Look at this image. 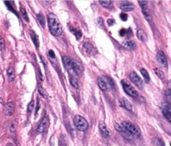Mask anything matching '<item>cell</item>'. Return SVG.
Returning <instances> with one entry per match:
<instances>
[{
  "mask_svg": "<svg viewBox=\"0 0 171 146\" xmlns=\"http://www.w3.org/2000/svg\"><path fill=\"white\" fill-rule=\"evenodd\" d=\"M48 29L52 34L54 36H60L63 33V28L59 21V18L54 13H49L48 15Z\"/></svg>",
  "mask_w": 171,
  "mask_h": 146,
  "instance_id": "cell-1",
  "label": "cell"
},
{
  "mask_svg": "<svg viewBox=\"0 0 171 146\" xmlns=\"http://www.w3.org/2000/svg\"><path fill=\"white\" fill-rule=\"evenodd\" d=\"M122 126L124 127V129L128 132L133 138H138L140 136V130L137 127L136 125L132 124L131 122L128 121H124L122 123Z\"/></svg>",
  "mask_w": 171,
  "mask_h": 146,
  "instance_id": "cell-2",
  "label": "cell"
},
{
  "mask_svg": "<svg viewBox=\"0 0 171 146\" xmlns=\"http://www.w3.org/2000/svg\"><path fill=\"white\" fill-rule=\"evenodd\" d=\"M74 125L76 126L78 130L79 131H85L89 127V124L86 120L80 115H76L74 117Z\"/></svg>",
  "mask_w": 171,
  "mask_h": 146,
  "instance_id": "cell-3",
  "label": "cell"
},
{
  "mask_svg": "<svg viewBox=\"0 0 171 146\" xmlns=\"http://www.w3.org/2000/svg\"><path fill=\"white\" fill-rule=\"evenodd\" d=\"M122 86H123V89H124V92L127 94L128 95H129L130 97L132 98H137L138 97V92L136 91V90L133 87L129 82L127 81V80H122Z\"/></svg>",
  "mask_w": 171,
  "mask_h": 146,
  "instance_id": "cell-4",
  "label": "cell"
},
{
  "mask_svg": "<svg viewBox=\"0 0 171 146\" xmlns=\"http://www.w3.org/2000/svg\"><path fill=\"white\" fill-rule=\"evenodd\" d=\"M129 78L131 79V81L134 83V84H135L139 88H143L144 86V82L141 79V78L139 77L135 72H132L129 75Z\"/></svg>",
  "mask_w": 171,
  "mask_h": 146,
  "instance_id": "cell-5",
  "label": "cell"
},
{
  "mask_svg": "<svg viewBox=\"0 0 171 146\" xmlns=\"http://www.w3.org/2000/svg\"><path fill=\"white\" fill-rule=\"evenodd\" d=\"M156 59H157V61H158L159 64L161 65V67L166 68L167 65H168V63H167L166 56L164 54V52L159 51L157 53V55H156Z\"/></svg>",
  "mask_w": 171,
  "mask_h": 146,
  "instance_id": "cell-6",
  "label": "cell"
},
{
  "mask_svg": "<svg viewBox=\"0 0 171 146\" xmlns=\"http://www.w3.org/2000/svg\"><path fill=\"white\" fill-rule=\"evenodd\" d=\"M48 125H49L48 118V116H45V117H43V120L41 121V123L39 124V127L37 129V131L39 133H43L44 131H46L48 127Z\"/></svg>",
  "mask_w": 171,
  "mask_h": 146,
  "instance_id": "cell-7",
  "label": "cell"
},
{
  "mask_svg": "<svg viewBox=\"0 0 171 146\" xmlns=\"http://www.w3.org/2000/svg\"><path fill=\"white\" fill-rule=\"evenodd\" d=\"M71 70H73V72L77 74H80L84 72V67H83L82 64H80L79 61L73 59V64L71 66Z\"/></svg>",
  "mask_w": 171,
  "mask_h": 146,
  "instance_id": "cell-8",
  "label": "cell"
},
{
  "mask_svg": "<svg viewBox=\"0 0 171 146\" xmlns=\"http://www.w3.org/2000/svg\"><path fill=\"white\" fill-rule=\"evenodd\" d=\"M162 113L167 120L171 124V106L170 104L164 103L162 106Z\"/></svg>",
  "mask_w": 171,
  "mask_h": 146,
  "instance_id": "cell-9",
  "label": "cell"
},
{
  "mask_svg": "<svg viewBox=\"0 0 171 146\" xmlns=\"http://www.w3.org/2000/svg\"><path fill=\"white\" fill-rule=\"evenodd\" d=\"M120 8L124 12H129L134 9V4L129 1H121Z\"/></svg>",
  "mask_w": 171,
  "mask_h": 146,
  "instance_id": "cell-10",
  "label": "cell"
},
{
  "mask_svg": "<svg viewBox=\"0 0 171 146\" xmlns=\"http://www.w3.org/2000/svg\"><path fill=\"white\" fill-rule=\"evenodd\" d=\"M98 127H99L100 133H101L103 136L105 138L109 137V130H108L107 129V126H106L105 123H104L103 121H100V122L98 123Z\"/></svg>",
  "mask_w": 171,
  "mask_h": 146,
  "instance_id": "cell-11",
  "label": "cell"
},
{
  "mask_svg": "<svg viewBox=\"0 0 171 146\" xmlns=\"http://www.w3.org/2000/svg\"><path fill=\"white\" fill-rule=\"evenodd\" d=\"M122 46L124 48L127 49V50H129V51H133L136 48V44L135 43L132 41V40H126L124 41V43H122Z\"/></svg>",
  "mask_w": 171,
  "mask_h": 146,
  "instance_id": "cell-12",
  "label": "cell"
},
{
  "mask_svg": "<svg viewBox=\"0 0 171 146\" xmlns=\"http://www.w3.org/2000/svg\"><path fill=\"white\" fill-rule=\"evenodd\" d=\"M14 107H15V104H14L13 102H9V103H7L4 109L5 115L7 116L12 115L13 111H14Z\"/></svg>",
  "mask_w": 171,
  "mask_h": 146,
  "instance_id": "cell-13",
  "label": "cell"
},
{
  "mask_svg": "<svg viewBox=\"0 0 171 146\" xmlns=\"http://www.w3.org/2000/svg\"><path fill=\"white\" fill-rule=\"evenodd\" d=\"M120 104L121 107H123L125 109H127L128 111H132L133 107H132V104L131 103L127 100V99H121L120 100Z\"/></svg>",
  "mask_w": 171,
  "mask_h": 146,
  "instance_id": "cell-14",
  "label": "cell"
},
{
  "mask_svg": "<svg viewBox=\"0 0 171 146\" xmlns=\"http://www.w3.org/2000/svg\"><path fill=\"white\" fill-rule=\"evenodd\" d=\"M141 9H142V13L144 14V16L146 20L151 21V19H152V15H151V13H150V10L149 9V8H148L147 6H145V7H143Z\"/></svg>",
  "mask_w": 171,
  "mask_h": 146,
  "instance_id": "cell-15",
  "label": "cell"
},
{
  "mask_svg": "<svg viewBox=\"0 0 171 146\" xmlns=\"http://www.w3.org/2000/svg\"><path fill=\"white\" fill-rule=\"evenodd\" d=\"M98 87L100 88V90H103V92H105V91H107L108 90V84L106 83V81L102 79V78H98Z\"/></svg>",
  "mask_w": 171,
  "mask_h": 146,
  "instance_id": "cell-16",
  "label": "cell"
},
{
  "mask_svg": "<svg viewBox=\"0 0 171 146\" xmlns=\"http://www.w3.org/2000/svg\"><path fill=\"white\" fill-rule=\"evenodd\" d=\"M73 59H71L70 57H67V56H64L63 57V62H64V65L67 69H71V66L73 64Z\"/></svg>",
  "mask_w": 171,
  "mask_h": 146,
  "instance_id": "cell-17",
  "label": "cell"
},
{
  "mask_svg": "<svg viewBox=\"0 0 171 146\" xmlns=\"http://www.w3.org/2000/svg\"><path fill=\"white\" fill-rule=\"evenodd\" d=\"M84 52H87L88 54H94V47L93 45H91L90 43H84Z\"/></svg>",
  "mask_w": 171,
  "mask_h": 146,
  "instance_id": "cell-18",
  "label": "cell"
},
{
  "mask_svg": "<svg viewBox=\"0 0 171 146\" xmlns=\"http://www.w3.org/2000/svg\"><path fill=\"white\" fill-rule=\"evenodd\" d=\"M8 79L9 82H13L15 79V73L13 67H9L8 69Z\"/></svg>",
  "mask_w": 171,
  "mask_h": 146,
  "instance_id": "cell-19",
  "label": "cell"
},
{
  "mask_svg": "<svg viewBox=\"0 0 171 146\" xmlns=\"http://www.w3.org/2000/svg\"><path fill=\"white\" fill-rule=\"evenodd\" d=\"M31 38L33 39V42H34V45L36 48H39V36L36 34L34 32H31Z\"/></svg>",
  "mask_w": 171,
  "mask_h": 146,
  "instance_id": "cell-20",
  "label": "cell"
},
{
  "mask_svg": "<svg viewBox=\"0 0 171 146\" xmlns=\"http://www.w3.org/2000/svg\"><path fill=\"white\" fill-rule=\"evenodd\" d=\"M137 37L139 40H141L143 42H145L146 39H147V36H146L145 31L142 30V29H139L137 32Z\"/></svg>",
  "mask_w": 171,
  "mask_h": 146,
  "instance_id": "cell-21",
  "label": "cell"
},
{
  "mask_svg": "<svg viewBox=\"0 0 171 146\" xmlns=\"http://www.w3.org/2000/svg\"><path fill=\"white\" fill-rule=\"evenodd\" d=\"M37 19H38V21L40 23V25L42 26L43 28H44L45 27V23H46V20H45V18L43 16V13H39L37 15Z\"/></svg>",
  "mask_w": 171,
  "mask_h": 146,
  "instance_id": "cell-22",
  "label": "cell"
},
{
  "mask_svg": "<svg viewBox=\"0 0 171 146\" xmlns=\"http://www.w3.org/2000/svg\"><path fill=\"white\" fill-rule=\"evenodd\" d=\"M70 30H71V32H72L73 34L75 35V37H76V39H77L78 40L80 39V38L82 37L81 31L79 30V29H74V28L73 29L72 27H70Z\"/></svg>",
  "mask_w": 171,
  "mask_h": 146,
  "instance_id": "cell-23",
  "label": "cell"
},
{
  "mask_svg": "<svg viewBox=\"0 0 171 146\" xmlns=\"http://www.w3.org/2000/svg\"><path fill=\"white\" fill-rule=\"evenodd\" d=\"M140 73H141V74L143 75V77L145 79V80L146 83H149L150 80V77L149 73L147 72V70L142 68V69H140Z\"/></svg>",
  "mask_w": 171,
  "mask_h": 146,
  "instance_id": "cell-24",
  "label": "cell"
},
{
  "mask_svg": "<svg viewBox=\"0 0 171 146\" xmlns=\"http://www.w3.org/2000/svg\"><path fill=\"white\" fill-rule=\"evenodd\" d=\"M69 82H70V84L73 86V88L78 89L79 88V82L78 80L73 76H69Z\"/></svg>",
  "mask_w": 171,
  "mask_h": 146,
  "instance_id": "cell-25",
  "label": "cell"
},
{
  "mask_svg": "<svg viewBox=\"0 0 171 146\" xmlns=\"http://www.w3.org/2000/svg\"><path fill=\"white\" fill-rule=\"evenodd\" d=\"M99 4L102 5L103 8L109 9V8H111L112 5H113V1H109V0H108V1H99Z\"/></svg>",
  "mask_w": 171,
  "mask_h": 146,
  "instance_id": "cell-26",
  "label": "cell"
},
{
  "mask_svg": "<svg viewBox=\"0 0 171 146\" xmlns=\"http://www.w3.org/2000/svg\"><path fill=\"white\" fill-rule=\"evenodd\" d=\"M154 73L159 79H164V72L160 69H158V68L154 69Z\"/></svg>",
  "mask_w": 171,
  "mask_h": 146,
  "instance_id": "cell-27",
  "label": "cell"
},
{
  "mask_svg": "<svg viewBox=\"0 0 171 146\" xmlns=\"http://www.w3.org/2000/svg\"><path fill=\"white\" fill-rule=\"evenodd\" d=\"M20 13H21L22 17H23V18L24 19V21L29 22V16H28L27 12H26V10L24 8H23V7H22L21 9H20Z\"/></svg>",
  "mask_w": 171,
  "mask_h": 146,
  "instance_id": "cell-28",
  "label": "cell"
},
{
  "mask_svg": "<svg viewBox=\"0 0 171 146\" xmlns=\"http://www.w3.org/2000/svg\"><path fill=\"white\" fill-rule=\"evenodd\" d=\"M16 128H17V120H13V122L11 123V125H10V131H11L12 133L15 132Z\"/></svg>",
  "mask_w": 171,
  "mask_h": 146,
  "instance_id": "cell-29",
  "label": "cell"
},
{
  "mask_svg": "<svg viewBox=\"0 0 171 146\" xmlns=\"http://www.w3.org/2000/svg\"><path fill=\"white\" fill-rule=\"evenodd\" d=\"M34 100H32L29 103V105H28V108H27V112L30 114L31 112L33 111V109H34Z\"/></svg>",
  "mask_w": 171,
  "mask_h": 146,
  "instance_id": "cell-30",
  "label": "cell"
},
{
  "mask_svg": "<svg viewBox=\"0 0 171 146\" xmlns=\"http://www.w3.org/2000/svg\"><path fill=\"white\" fill-rule=\"evenodd\" d=\"M165 95H166L167 99H168V100L170 101L171 103V90H167L166 92H165Z\"/></svg>",
  "mask_w": 171,
  "mask_h": 146,
  "instance_id": "cell-31",
  "label": "cell"
},
{
  "mask_svg": "<svg viewBox=\"0 0 171 146\" xmlns=\"http://www.w3.org/2000/svg\"><path fill=\"white\" fill-rule=\"evenodd\" d=\"M39 94H41V95H43L44 98H47V94H46V92L43 90V89H42V87L41 86H39Z\"/></svg>",
  "mask_w": 171,
  "mask_h": 146,
  "instance_id": "cell-32",
  "label": "cell"
},
{
  "mask_svg": "<svg viewBox=\"0 0 171 146\" xmlns=\"http://www.w3.org/2000/svg\"><path fill=\"white\" fill-rule=\"evenodd\" d=\"M4 47H5L4 40L3 38H1V39H0V48H1V50H4Z\"/></svg>",
  "mask_w": 171,
  "mask_h": 146,
  "instance_id": "cell-33",
  "label": "cell"
},
{
  "mask_svg": "<svg viewBox=\"0 0 171 146\" xmlns=\"http://www.w3.org/2000/svg\"><path fill=\"white\" fill-rule=\"evenodd\" d=\"M120 18H121V19L123 20V21H126L127 20V18H128V15L126 14V13H122L120 14Z\"/></svg>",
  "mask_w": 171,
  "mask_h": 146,
  "instance_id": "cell-34",
  "label": "cell"
},
{
  "mask_svg": "<svg viewBox=\"0 0 171 146\" xmlns=\"http://www.w3.org/2000/svg\"><path fill=\"white\" fill-rule=\"evenodd\" d=\"M139 4L141 6V8H143V7H145L148 5V2L147 1H139Z\"/></svg>",
  "mask_w": 171,
  "mask_h": 146,
  "instance_id": "cell-35",
  "label": "cell"
},
{
  "mask_svg": "<svg viewBox=\"0 0 171 146\" xmlns=\"http://www.w3.org/2000/svg\"><path fill=\"white\" fill-rule=\"evenodd\" d=\"M48 56H49L51 59H55V54H54V52L53 51V50H49V52H48Z\"/></svg>",
  "mask_w": 171,
  "mask_h": 146,
  "instance_id": "cell-36",
  "label": "cell"
},
{
  "mask_svg": "<svg viewBox=\"0 0 171 146\" xmlns=\"http://www.w3.org/2000/svg\"><path fill=\"white\" fill-rule=\"evenodd\" d=\"M126 34H127V30H125V29H121V30L120 31V36H124Z\"/></svg>",
  "mask_w": 171,
  "mask_h": 146,
  "instance_id": "cell-37",
  "label": "cell"
},
{
  "mask_svg": "<svg viewBox=\"0 0 171 146\" xmlns=\"http://www.w3.org/2000/svg\"><path fill=\"white\" fill-rule=\"evenodd\" d=\"M39 100H38V102H37V109H36V114H37L38 111H39Z\"/></svg>",
  "mask_w": 171,
  "mask_h": 146,
  "instance_id": "cell-38",
  "label": "cell"
},
{
  "mask_svg": "<svg viewBox=\"0 0 171 146\" xmlns=\"http://www.w3.org/2000/svg\"><path fill=\"white\" fill-rule=\"evenodd\" d=\"M114 23V20H111V19H109V25H111L112 23Z\"/></svg>",
  "mask_w": 171,
  "mask_h": 146,
  "instance_id": "cell-39",
  "label": "cell"
},
{
  "mask_svg": "<svg viewBox=\"0 0 171 146\" xmlns=\"http://www.w3.org/2000/svg\"><path fill=\"white\" fill-rule=\"evenodd\" d=\"M169 85H170V90H171V79L170 81V83H169Z\"/></svg>",
  "mask_w": 171,
  "mask_h": 146,
  "instance_id": "cell-40",
  "label": "cell"
},
{
  "mask_svg": "<svg viewBox=\"0 0 171 146\" xmlns=\"http://www.w3.org/2000/svg\"><path fill=\"white\" fill-rule=\"evenodd\" d=\"M170 145H171V143H170Z\"/></svg>",
  "mask_w": 171,
  "mask_h": 146,
  "instance_id": "cell-41",
  "label": "cell"
}]
</instances>
